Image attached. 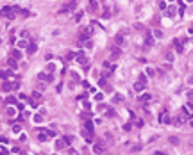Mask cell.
I'll list each match as a JSON object with an SVG mask.
<instances>
[{
	"mask_svg": "<svg viewBox=\"0 0 193 155\" xmlns=\"http://www.w3.org/2000/svg\"><path fill=\"white\" fill-rule=\"evenodd\" d=\"M0 155H7V150H2V152H0Z\"/></svg>",
	"mask_w": 193,
	"mask_h": 155,
	"instance_id": "obj_46",
	"label": "cell"
},
{
	"mask_svg": "<svg viewBox=\"0 0 193 155\" xmlns=\"http://www.w3.org/2000/svg\"><path fill=\"white\" fill-rule=\"evenodd\" d=\"M109 75H111V71H109V70H106V71L102 73V78H107V77H109Z\"/></svg>",
	"mask_w": 193,
	"mask_h": 155,
	"instance_id": "obj_35",
	"label": "cell"
},
{
	"mask_svg": "<svg viewBox=\"0 0 193 155\" xmlns=\"http://www.w3.org/2000/svg\"><path fill=\"white\" fill-rule=\"evenodd\" d=\"M84 130H88V132H93V121L86 119V121H84Z\"/></svg>",
	"mask_w": 193,
	"mask_h": 155,
	"instance_id": "obj_15",
	"label": "cell"
},
{
	"mask_svg": "<svg viewBox=\"0 0 193 155\" xmlns=\"http://www.w3.org/2000/svg\"><path fill=\"white\" fill-rule=\"evenodd\" d=\"M159 121H161V123H164V125H166V123H170V114H168V111H163V112L159 114Z\"/></svg>",
	"mask_w": 193,
	"mask_h": 155,
	"instance_id": "obj_4",
	"label": "cell"
},
{
	"mask_svg": "<svg viewBox=\"0 0 193 155\" xmlns=\"http://www.w3.org/2000/svg\"><path fill=\"white\" fill-rule=\"evenodd\" d=\"M188 2H193V0H188Z\"/></svg>",
	"mask_w": 193,
	"mask_h": 155,
	"instance_id": "obj_51",
	"label": "cell"
},
{
	"mask_svg": "<svg viewBox=\"0 0 193 155\" xmlns=\"http://www.w3.org/2000/svg\"><path fill=\"white\" fill-rule=\"evenodd\" d=\"M20 130H22V127H20V125H13V132H14V134H18Z\"/></svg>",
	"mask_w": 193,
	"mask_h": 155,
	"instance_id": "obj_31",
	"label": "cell"
},
{
	"mask_svg": "<svg viewBox=\"0 0 193 155\" xmlns=\"http://www.w3.org/2000/svg\"><path fill=\"white\" fill-rule=\"evenodd\" d=\"M154 36H155V38H163V32H161V30H155Z\"/></svg>",
	"mask_w": 193,
	"mask_h": 155,
	"instance_id": "obj_39",
	"label": "cell"
},
{
	"mask_svg": "<svg viewBox=\"0 0 193 155\" xmlns=\"http://www.w3.org/2000/svg\"><path fill=\"white\" fill-rule=\"evenodd\" d=\"M150 100H152V95H149V93H145V95L140 96V102H141V104H147V102H150Z\"/></svg>",
	"mask_w": 193,
	"mask_h": 155,
	"instance_id": "obj_11",
	"label": "cell"
},
{
	"mask_svg": "<svg viewBox=\"0 0 193 155\" xmlns=\"http://www.w3.org/2000/svg\"><path fill=\"white\" fill-rule=\"evenodd\" d=\"M84 46H86V48H91V46H93V43L88 39V41H84Z\"/></svg>",
	"mask_w": 193,
	"mask_h": 155,
	"instance_id": "obj_34",
	"label": "cell"
},
{
	"mask_svg": "<svg viewBox=\"0 0 193 155\" xmlns=\"http://www.w3.org/2000/svg\"><path fill=\"white\" fill-rule=\"evenodd\" d=\"M97 9H98V2H97V0H89V4H88V11H89V13H95Z\"/></svg>",
	"mask_w": 193,
	"mask_h": 155,
	"instance_id": "obj_6",
	"label": "cell"
},
{
	"mask_svg": "<svg viewBox=\"0 0 193 155\" xmlns=\"http://www.w3.org/2000/svg\"><path fill=\"white\" fill-rule=\"evenodd\" d=\"M70 155H79V153L75 152V150H72V148H70Z\"/></svg>",
	"mask_w": 193,
	"mask_h": 155,
	"instance_id": "obj_45",
	"label": "cell"
},
{
	"mask_svg": "<svg viewBox=\"0 0 193 155\" xmlns=\"http://www.w3.org/2000/svg\"><path fill=\"white\" fill-rule=\"evenodd\" d=\"M104 68H106V70H109V71H115V64H111V63H109V61H106V63H104Z\"/></svg>",
	"mask_w": 193,
	"mask_h": 155,
	"instance_id": "obj_18",
	"label": "cell"
},
{
	"mask_svg": "<svg viewBox=\"0 0 193 155\" xmlns=\"http://www.w3.org/2000/svg\"><path fill=\"white\" fill-rule=\"evenodd\" d=\"M84 109H86V111H89V109H91V105H89L88 102H84Z\"/></svg>",
	"mask_w": 193,
	"mask_h": 155,
	"instance_id": "obj_44",
	"label": "cell"
},
{
	"mask_svg": "<svg viewBox=\"0 0 193 155\" xmlns=\"http://www.w3.org/2000/svg\"><path fill=\"white\" fill-rule=\"evenodd\" d=\"M140 82H143V84H147V75H140Z\"/></svg>",
	"mask_w": 193,
	"mask_h": 155,
	"instance_id": "obj_36",
	"label": "cell"
},
{
	"mask_svg": "<svg viewBox=\"0 0 193 155\" xmlns=\"http://www.w3.org/2000/svg\"><path fill=\"white\" fill-rule=\"evenodd\" d=\"M154 155H164V153H163V152H155Z\"/></svg>",
	"mask_w": 193,
	"mask_h": 155,
	"instance_id": "obj_47",
	"label": "cell"
},
{
	"mask_svg": "<svg viewBox=\"0 0 193 155\" xmlns=\"http://www.w3.org/2000/svg\"><path fill=\"white\" fill-rule=\"evenodd\" d=\"M147 75H149V77H154V75H155L154 68H147Z\"/></svg>",
	"mask_w": 193,
	"mask_h": 155,
	"instance_id": "obj_28",
	"label": "cell"
},
{
	"mask_svg": "<svg viewBox=\"0 0 193 155\" xmlns=\"http://www.w3.org/2000/svg\"><path fill=\"white\" fill-rule=\"evenodd\" d=\"M32 98H34V102H38V100H41V93H38V91H34Z\"/></svg>",
	"mask_w": 193,
	"mask_h": 155,
	"instance_id": "obj_26",
	"label": "cell"
},
{
	"mask_svg": "<svg viewBox=\"0 0 193 155\" xmlns=\"http://www.w3.org/2000/svg\"><path fill=\"white\" fill-rule=\"evenodd\" d=\"M54 70H56V66H54V63H50V64L47 66V73H52Z\"/></svg>",
	"mask_w": 193,
	"mask_h": 155,
	"instance_id": "obj_24",
	"label": "cell"
},
{
	"mask_svg": "<svg viewBox=\"0 0 193 155\" xmlns=\"http://www.w3.org/2000/svg\"><path fill=\"white\" fill-rule=\"evenodd\" d=\"M111 52H113V57H120V55H122V50H120V46H116V45L111 46Z\"/></svg>",
	"mask_w": 193,
	"mask_h": 155,
	"instance_id": "obj_13",
	"label": "cell"
},
{
	"mask_svg": "<svg viewBox=\"0 0 193 155\" xmlns=\"http://www.w3.org/2000/svg\"><path fill=\"white\" fill-rule=\"evenodd\" d=\"M186 98H188V102H193V91H188L186 93Z\"/></svg>",
	"mask_w": 193,
	"mask_h": 155,
	"instance_id": "obj_29",
	"label": "cell"
},
{
	"mask_svg": "<svg viewBox=\"0 0 193 155\" xmlns=\"http://www.w3.org/2000/svg\"><path fill=\"white\" fill-rule=\"evenodd\" d=\"M115 45H116V46H123V45H125V38H123V34H116V36H115Z\"/></svg>",
	"mask_w": 193,
	"mask_h": 155,
	"instance_id": "obj_5",
	"label": "cell"
},
{
	"mask_svg": "<svg viewBox=\"0 0 193 155\" xmlns=\"http://www.w3.org/2000/svg\"><path fill=\"white\" fill-rule=\"evenodd\" d=\"M47 139H48V136H47V134H45V132H41V130H39L38 141H41V143H43V141H47Z\"/></svg>",
	"mask_w": 193,
	"mask_h": 155,
	"instance_id": "obj_21",
	"label": "cell"
},
{
	"mask_svg": "<svg viewBox=\"0 0 193 155\" xmlns=\"http://www.w3.org/2000/svg\"><path fill=\"white\" fill-rule=\"evenodd\" d=\"M82 136H84V139H86L88 143H93V132H88V130H84V132H82Z\"/></svg>",
	"mask_w": 193,
	"mask_h": 155,
	"instance_id": "obj_12",
	"label": "cell"
},
{
	"mask_svg": "<svg viewBox=\"0 0 193 155\" xmlns=\"http://www.w3.org/2000/svg\"><path fill=\"white\" fill-rule=\"evenodd\" d=\"M18 46H20V48H23V46H27V43H25V41H20V43H18Z\"/></svg>",
	"mask_w": 193,
	"mask_h": 155,
	"instance_id": "obj_43",
	"label": "cell"
},
{
	"mask_svg": "<svg viewBox=\"0 0 193 155\" xmlns=\"http://www.w3.org/2000/svg\"><path fill=\"white\" fill-rule=\"evenodd\" d=\"M5 104H9V105H13V104H16V100H14L13 96H7V98H5Z\"/></svg>",
	"mask_w": 193,
	"mask_h": 155,
	"instance_id": "obj_25",
	"label": "cell"
},
{
	"mask_svg": "<svg viewBox=\"0 0 193 155\" xmlns=\"http://www.w3.org/2000/svg\"><path fill=\"white\" fill-rule=\"evenodd\" d=\"M159 7H161V9L164 11V9H166V2H161V4H159Z\"/></svg>",
	"mask_w": 193,
	"mask_h": 155,
	"instance_id": "obj_42",
	"label": "cell"
},
{
	"mask_svg": "<svg viewBox=\"0 0 193 155\" xmlns=\"http://www.w3.org/2000/svg\"><path fill=\"white\" fill-rule=\"evenodd\" d=\"M104 152H106V143H104V141H95V144H93V153L102 155Z\"/></svg>",
	"mask_w": 193,
	"mask_h": 155,
	"instance_id": "obj_1",
	"label": "cell"
},
{
	"mask_svg": "<svg viewBox=\"0 0 193 155\" xmlns=\"http://www.w3.org/2000/svg\"><path fill=\"white\" fill-rule=\"evenodd\" d=\"M9 77H13V71H0V78H4V80H7Z\"/></svg>",
	"mask_w": 193,
	"mask_h": 155,
	"instance_id": "obj_17",
	"label": "cell"
},
{
	"mask_svg": "<svg viewBox=\"0 0 193 155\" xmlns=\"http://www.w3.org/2000/svg\"><path fill=\"white\" fill-rule=\"evenodd\" d=\"M56 146H57V150H65V146H66V143H65L63 139H57V141H56Z\"/></svg>",
	"mask_w": 193,
	"mask_h": 155,
	"instance_id": "obj_16",
	"label": "cell"
},
{
	"mask_svg": "<svg viewBox=\"0 0 193 155\" xmlns=\"http://www.w3.org/2000/svg\"><path fill=\"white\" fill-rule=\"evenodd\" d=\"M190 34H193V25H191V27H190Z\"/></svg>",
	"mask_w": 193,
	"mask_h": 155,
	"instance_id": "obj_48",
	"label": "cell"
},
{
	"mask_svg": "<svg viewBox=\"0 0 193 155\" xmlns=\"http://www.w3.org/2000/svg\"><path fill=\"white\" fill-rule=\"evenodd\" d=\"M173 45H175V50L181 54V52H182V45H181V41H179V39H175V41H173Z\"/></svg>",
	"mask_w": 193,
	"mask_h": 155,
	"instance_id": "obj_20",
	"label": "cell"
},
{
	"mask_svg": "<svg viewBox=\"0 0 193 155\" xmlns=\"http://www.w3.org/2000/svg\"><path fill=\"white\" fill-rule=\"evenodd\" d=\"M113 102H122V95H116L115 98H113Z\"/></svg>",
	"mask_w": 193,
	"mask_h": 155,
	"instance_id": "obj_40",
	"label": "cell"
},
{
	"mask_svg": "<svg viewBox=\"0 0 193 155\" xmlns=\"http://www.w3.org/2000/svg\"><path fill=\"white\" fill-rule=\"evenodd\" d=\"M77 63L84 66V70H88V68H89V66H88V59H86V55H84L82 52H79V54H77Z\"/></svg>",
	"mask_w": 193,
	"mask_h": 155,
	"instance_id": "obj_2",
	"label": "cell"
},
{
	"mask_svg": "<svg viewBox=\"0 0 193 155\" xmlns=\"http://www.w3.org/2000/svg\"><path fill=\"white\" fill-rule=\"evenodd\" d=\"M72 2H75V0H70V4H72Z\"/></svg>",
	"mask_w": 193,
	"mask_h": 155,
	"instance_id": "obj_50",
	"label": "cell"
},
{
	"mask_svg": "<svg viewBox=\"0 0 193 155\" xmlns=\"http://www.w3.org/2000/svg\"><path fill=\"white\" fill-rule=\"evenodd\" d=\"M7 114H9V116L13 118V116H14V114H16V111H14L13 107H9V109H7Z\"/></svg>",
	"mask_w": 193,
	"mask_h": 155,
	"instance_id": "obj_32",
	"label": "cell"
},
{
	"mask_svg": "<svg viewBox=\"0 0 193 155\" xmlns=\"http://www.w3.org/2000/svg\"><path fill=\"white\" fill-rule=\"evenodd\" d=\"M80 18H82V13H77V14H75V18H73V20H75V22H80Z\"/></svg>",
	"mask_w": 193,
	"mask_h": 155,
	"instance_id": "obj_37",
	"label": "cell"
},
{
	"mask_svg": "<svg viewBox=\"0 0 193 155\" xmlns=\"http://www.w3.org/2000/svg\"><path fill=\"white\" fill-rule=\"evenodd\" d=\"M182 112L188 114V116H193V102H190L186 107H182Z\"/></svg>",
	"mask_w": 193,
	"mask_h": 155,
	"instance_id": "obj_7",
	"label": "cell"
},
{
	"mask_svg": "<svg viewBox=\"0 0 193 155\" xmlns=\"http://www.w3.org/2000/svg\"><path fill=\"white\" fill-rule=\"evenodd\" d=\"M145 45H147V46H154V38H152V36H147V38H145Z\"/></svg>",
	"mask_w": 193,
	"mask_h": 155,
	"instance_id": "obj_19",
	"label": "cell"
},
{
	"mask_svg": "<svg viewBox=\"0 0 193 155\" xmlns=\"http://www.w3.org/2000/svg\"><path fill=\"white\" fill-rule=\"evenodd\" d=\"M164 16H168V18H173V16H175V9H173V7H168V9H164Z\"/></svg>",
	"mask_w": 193,
	"mask_h": 155,
	"instance_id": "obj_14",
	"label": "cell"
},
{
	"mask_svg": "<svg viewBox=\"0 0 193 155\" xmlns=\"http://www.w3.org/2000/svg\"><path fill=\"white\" fill-rule=\"evenodd\" d=\"M7 64H9V68H11L13 71L18 68V61H16V59H13V57H9V59H7Z\"/></svg>",
	"mask_w": 193,
	"mask_h": 155,
	"instance_id": "obj_8",
	"label": "cell"
},
{
	"mask_svg": "<svg viewBox=\"0 0 193 155\" xmlns=\"http://www.w3.org/2000/svg\"><path fill=\"white\" fill-rule=\"evenodd\" d=\"M98 86L104 87V86H106V78H100V80H98Z\"/></svg>",
	"mask_w": 193,
	"mask_h": 155,
	"instance_id": "obj_38",
	"label": "cell"
},
{
	"mask_svg": "<svg viewBox=\"0 0 193 155\" xmlns=\"http://www.w3.org/2000/svg\"><path fill=\"white\" fill-rule=\"evenodd\" d=\"M18 86H20L18 82H13V84H11V89H18Z\"/></svg>",
	"mask_w": 193,
	"mask_h": 155,
	"instance_id": "obj_41",
	"label": "cell"
},
{
	"mask_svg": "<svg viewBox=\"0 0 193 155\" xmlns=\"http://www.w3.org/2000/svg\"><path fill=\"white\" fill-rule=\"evenodd\" d=\"M63 141H65L66 144H72V141H73V137H72V136H65V137H63Z\"/></svg>",
	"mask_w": 193,
	"mask_h": 155,
	"instance_id": "obj_23",
	"label": "cell"
},
{
	"mask_svg": "<svg viewBox=\"0 0 193 155\" xmlns=\"http://www.w3.org/2000/svg\"><path fill=\"white\" fill-rule=\"evenodd\" d=\"M2 89H4V91H11V84H9V82H5V84L2 86Z\"/></svg>",
	"mask_w": 193,
	"mask_h": 155,
	"instance_id": "obj_30",
	"label": "cell"
},
{
	"mask_svg": "<svg viewBox=\"0 0 193 155\" xmlns=\"http://www.w3.org/2000/svg\"><path fill=\"white\" fill-rule=\"evenodd\" d=\"M9 57H13V59L18 61V59H22V52H20L18 48H14V50H11V55H9Z\"/></svg>",
	"mask_w": 193,
	"mask_h": 155,
	"instance_id": "obj_9",
	"label": "cell"
},
{
	"mask_svg": "<svg viewBox=\"0 0 193 155\" xmlns=\"http://www.w3.org/2000/svg\"><path fill=\"white\" fill-rule=\"evenodd\" d=\"M73 57H77V54H73V52H68V54H66V61H70V59H73Z\"/></svg>",
	"mask_w": 193,
	"mask_h": 155,
	"instance_id": "obj_27",
	"label": "cell"
},
{
	"mask_svg": "<svg viewBox=\"0 0 193 155\" xmlns=\"http://www.w3.org/2000/svg\"><path fill=\"white\" fill-rule=\"evenodd\" d=\"M145 86H147V84H143V82H140V80H138V82L134 84V91H136V93H141V91L145 89Z\"/></svg>",
	"mask_w": 193,
	"mask_h": 155,
	"instance_id": "obj_10",
	"label": "cell"
},
{
	"mask_svg": "<svg viewBox=\"0 0 193 155\" xmlns=\"http://www.w3.org/2000/svg\"><path fill=\"white\" fill-rule=\"evenodd\" d=\"M191 125H193V121H191Z\"/></svg>",
	"mask_w": 193,
	"mask_h": 155,
	"instance_id": "obj_52",
	"label": "cell"
},
{
	"mask_svg": "<svg viewBox=\"0 0 193 155\" xmlns=\"http://www.w3.org/2000/svg\"><path fill=\"white\" fill-rule=\"evenodd\" d=\"M102 98H104V95H102V93H97V95H95V100H97V102H100Z\"/></svg>",
	"mask_w": 193,
	"mask_h": 155,
	"instance_id": "obj_33",
	"label": "cell"
},
{
	"mask_svg": "<svg viewBox=\"0 0 193 155\" xmlns=\"http://www.w3.org/2000/svg\"><path fill=\"white\" fill-rule=\"evenodd\" d=\"M188 82H190V84H193V77H190V80H188Z\"/></svg>",
	"mask_w": 193,
	"mask_h": 155,
	"instance_id": "obj_49",
	"label": "cell"
},
{
	"mask_svg": "<svg viewBox=\"0 0 193 155\" xmlns=\"http://www.w3.org/2000/svg\"><path fill=\"white\" fill-rule=\"evenodd\" d=\"M38 78H39V80H43V82H52V80H54V75H52V73H47V71H45V73H39Z\"/></svg>",
	"mask_w": 193,
	"mask_h": 155,
	"instance_id": "obj_3",
	"label": "cell"
},
{
	"mask_svg": "<svg viewBox=\"0 0 193 155\" xmlns=\"http://www.w3.org/2000/svg\"><path fill=\"white\" fill-rule=\"evenodd\" d=\"M36 50H38V46H36L34 43H31V45H29V50H27V52H29V54H34Z\"/></svg>",
	"mask_w": 193,
	"mask_h": 155,
	"instance_id": "obj_22",
	"label": "cell"
}]
</instances>
